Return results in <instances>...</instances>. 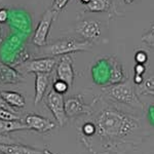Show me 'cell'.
<instances>
[{
	"instance_id": "obj_7",
	"label": "cell",
	"mask_w": 154,
	"mask_h": 154,
	"mask_svg": "<svg viewBox=\"0 0 154 154\" xmlns=\"http://www.w3.org/2000/svg\"><path fill=\"white\" fill-rule=\"evenodd\" d=\"M65 110L68 117H76L79 115H91L94 112L93 104L86 105L81 95L68 98L65 101Z\"/></svg>"
},
{
	"instance_id": "obj_8",
	"label": "cell",
	"mask_w": 154,
	"mask_h": 154,
	"mask_svg": "<svg viewBox=\"0 0 154 154\" xmlns=\"http://www.w3.org/2000/svg\"><path fill=\"white\" fill-rule=\"evenodd\" d=\"M56 73L57 79L65 81L70 88L73 85L75 73H74L73 69V60H72L70 54L62 56L59 59L58 65L56 67Z\"/></svg>"
},
{
	"instance_id": "obj_5",
	"label": "cell",
	"mask_w": 154,
	"mask_h": 154,
	"mask_svg": "<svg viewBox=\"0 0 154 154\" xmlns=\"http://www.w3.org/2000/svg\"><path fill=\"white\" fill-rule=\"evenodd\" d=\"M45 104L48 107V109L51 110V112L53 113L54 117L56 118L57 122L60 126H64L68 121V116L66 114L65 110V100L64 97L61 94L54 91V89H51V91H48V94L46 95L45 98Z\"/></svg>"
},
{
	"instance_id": "obj_24",
	"label": "cell",
	"mask_w": 154,
	"mask_h": 154,
	"mask_svg": "<svg viewBox=\"0 0 154 154\" xmlns=\"http://www.w3.org/2000/svg\"><path fill=\"white\" fill-rule=\"evenodd\" d=\"M0 108L4 109V110H6V111H9V112H11V113L18 114V111H17L14 108H12L9 104H7V102L3 99V97L1 96V94H0Z\"/></svg>"
},
{
	"instance_id": "obj_3",
	"label": "cell",
	"mask_w": 154,
	"mask_h": 154,
	"mask_svg": "<svg viewBox=\"0 0 154 154\" xmlns=\"http://www.w3.org/2000/svg\"><path fill=\"white\" fill-rule=\"evenodd\" d=\"M93 43L88 40H78L73 37H64L43 46V53L48 57H62L77 51H89Z\"/></svg>"
},
{
	"instance_id": "obj_34",
	"label": "cell",
	"mask_w": 154,
	"mask_h": 154,
	"mask_svg": "<svg viewBox=\"0 0 154 154\" xmlns=\"http://www.w3.org/2000/svg\"><path fill=\"white\" fill-rule=\"evenodd\" d=\"M0 154H5V153H3V152H1V151H0Z\"/></svg>"
},
{
	"instance_id": "obj_2",
	"label": "cell",
	"mask_w": 154,
	"mask_h": 154,
	"mask_svg": "<svg viewBox=\"0 0 154 154\" xmlns=\"http://www.w3.org/2000/svg\"><path fill=\"white\" fill-rule=\"evenodd\" d=\"M103 93L109 100L116 104H121L134 109H144L142 102L136 94L134 82L131 80H125L120 83L104 86Z\"/></svg>"
},
{
	"instance_id": "obj_27",
	"label": "cell",
	"mask_w": 154,
	"mask_h": 154,
	"mask_svg": "<svg viewBox=\"0 0 154 154\" xmlns=\"http://www.w3.org/2000/svg\"><path fill=\"white\" fill-rule=\"evenodd\" d=\"M134 70H135V74H137V75H143L146 71V68L143 64H137Z\"/></svg>"
},
{
	"instance_id": "obj_23",
	"label": "cell",
	"mask_w": 154,
	"mask_h": 154,
	"mask_svg": "<svg viewBox=\"0 0 154 154\" xmlns=\"http://www.w3.org/2000/svg\"><path fill=\"white\" fill-rule=\"evenodd\" d=\"M135 60L137 64H145L148 61V54L144 51H138L135 54Z\"/></svg>"
},
{
	"instance_id": "obj_20",
	"label": "cell",
	"mask_w": 154,
	"mask_h": 154,
	"mask_svg": "<svg viewBox=\"0 0 154 154\" xmlns=\"http://www.w3.org/2000/svg\"><path fill=\"white\" fill-rule=\"evenodd\" d=\"M142 41L150 48H154V27H152L147 33H145L142 36Z\"/></svg>"
},
{
	"instance_id": "obj_28",
	"label": "cell",
	"mask_w": 154,
	"mask_h": 154,
	"mask_svg": "<svg viewBox=\"0 0 154 154\" xmlns=\"http://www.w3.org/2000/svg\"><path fill=\"white\" fill-rule=\"evenodd\" d=\"M143 82H144L143 75H137V74H135V76H134V83L135 84H142Z\"/></svg>"
},
{
	"instance_id": "obj_31",
	"label": "cell",
	"mask_w": 154,
	"mask_h": 154,
	"mask_svg": "<svg viewBox=\"0 0 154 154\" xmlns=\"http://www.w3.org/2000/svg\"><path fill=\"white\" fill-rule=\"evenodd\" d=\"M145 94H147V95H151L154 97V91H145Z\"/></svg>"
},
{
	"instance_id": "obj_19",
	"label": "cell",
	"mask_w": 154,
	"mask_h": 154,
	"mask_svg": "<svg viewBox=\"0 0 154 154\" xmlns=\"http://www.w3.org/2000/svg\"><path fill=\"white\" fill-rule=\"evenodd\" d=\"M70 88V86L68 85V83L65 82L63 80H60V79H56L54 81L53 84V89L57 93L61 94V95H64L65 93L68 91V89Z\"/></svg>"
},
{
	"instance_id": "obj_26",
	"label": "cell",
	"mask_w": 154,
	"mask_h": 154,
	"mask_svg": "<svg viewBox=\"0 0 154 154\" xmlns=\"http://www.w3.org/2000/svg\"><path fill=\"white\" fill-rule=\"evenodd\" d=\"M8 20V11L6 8H0V24H4Z\"/></svg>"
},
{
	"instance_id": "obj_11",
	"label": "cell",
	"mask_w": 154,
	"mask_h": 154,
	"mask_svg": "<svg viewBox=\"0 0 154 154\" xmlns=\"http://www.w3.org/2000/svg\"><path fill=\"white\" fill-rule=\"evenodd\" d=\"M93 77L96 83L108 86L111 77V64L109 58L100 60L93 68Z\"/></svg>"
},
{
	"instance_id": "obj_32",
	"label": "cell",
	"mask_w": 154,
	"mask_h": 154,
	"mask_svg": "<svg viewBox=\"0 0 154 154\" xmlns=\"http://www.w3.org/2000/svg\"><path fill=\"white\" fill-rule=\"evenodd\" d=\"M123 1H125V3H126V4H131L134 2V0H123Z\"/></svg>"
},
{
	"instance_id": "obj_30",
	"label": "cell",
	"mask_w": 154,
	"mask_h": 154,
	"mask_svg": "<svg viewBox=\"0 0 154 154\" xmlns=\"http://www.w3.org/2000/svg\"><path fill=\"white\" fill-rule=\"evenodd\" d=\"M80 2L82 4H84V5H86V4H88L89 2H91V0H80Z\"/></svg>"
},
{
	"instance_id": "obj_1",
	"label": "cell",
	"mask_w": 154,
	"mask_h": 154,
	"mask_svg": "<svg viewBox=\"0 0 154 154\" xmlns=\"http://www.w3.org/2000/svg\"><path fill=\"white\" fill-rule=\"evenodd\" d=\"M91 115H94L91 120L95 125V134L81 141L94 154H126L143 142L142 118L114 102H105Z\"/></svg>"
},
{
	"instance_id": "obj_21",
	"label": "cell",
	"mask_w": 154,
	"mask_h": 154,
	"mask_svg": "<svg viewBox=\"0 0 154 154\" xmlns=\"http://www.w3.org/2000/svg\"><path fill=\"white\" fill-rule=\"evenodd\" d=\"M0 119H5V120H21L19 114L11 113L4 109L0 108Z\"/></svg>"
},
{
	"instance_id": "obj_15",
	"label": "cell",
	"mask_w": 154,
	"mask_h": 154,
	"mask_svg": "<svg viewBox=\"0 0 154 154\" xmlns=\"http://www.w3.org/2000/svg\"><path fill=\"white\" fill-rule=\"evenodd\" d=\"M28 130V126L21 120H5L0 119V135H5L7 133H12L17 131Z\"/></svg>"
},
{
	"instance_id": "obj_33",
	"label": "cell",
	"mask_w": 154,
	"mask_h": 154,
	"mask_svg": "<svg viewBox=\"0 0 154 154\" xmlns=\"http://www.w3.org/2000/svg\"><path fill=\"white\" fill-rule=\"evenodd\" d=\"M44 153H45V154H53V153L51 152V151L48 150V149H45V150H44Z\"/></svg>"
},
{
	"instance_id": "obj_13",
	"label": "cell",
	"mask_w": 154,
	"mask_h": 154,
	"mask_svg": "<svg viewBox=\"0 0 154 154\" xmlns=\"http://www.w3.org/2000/svg\"><path fill=\"white\" fill-rule=\"evenodd\" d=\"M49 75L51 73H36L35 74V97L34 104L37 105L44 98L49 85Z\"/></svg>"
},
{
	"instance_id": "obj_10",
	"label": "cell",
	"mask_w": 154,
	"mask_h": 154,
	"mask_svg": "<svg viewBox=\"0 0 154 154\" xmlns=\"http://www.w3.org/2000/svg\"><path fill=\"white\" fill-rule=\"evenodd\" d=\"M75 31L82 38H84V40L91 42L97 40L102 33L100 23L98 21H94V20H86V21L78 23L75 28Z\"/></svg>"
},
{
	"instance_id": "obj_9",
	"label": "cell",
	"mask_w": 154,
	"mask_h": 154,
	"mask_svg": "<svg viewBox=\"0 0 154 154\" xmlns=\"http://www.w3.org/2000/svg\"><path fill=\"white\" fill-rule=\"evenodd\" d=\"M24 122L28 126L29 131H34L40 134L48 133V131H51L56 126V123L54 121L34 113L27 114Z\"/></svg>"
},
{
	"instance_id": "obj_18",
	"label": "cell",
	"mask_w": 154,
	"mask_h": 154,
	"mask_svg": "<svg viewBox=\"0 0 154 154\" xmlns=\"http://www.w3.org/2000/svg\"><path fill=\"white\" fill-rule=\"evenodd\" d=\"M110 6V0H91L85 5V9L91 12H103L106 11Z\"/></svg>"
},
{
	"instance_id": "obj_4",
	"label": "cell",
	"mask_w": 154,
	"mask_h": 154,
	"mask_svg": "<svg viewBox=\"0 0 154 154\" xmlns=\"http://www.w3.org/2000/svg\"><path fill=\"white\" fill-rule=\"evenodd\" d=\"M58 12L54 11L53 8L48 9L43 14H42L40 21L37 25L34 34L32 36V42L38 48H43L48 43V36L49 33L51 25L56 20Z\"/></svg>"
},
{
	"instance_id": "obj_12",
	"label": "cell",
	"mask_w": 154,
	"mask_h": 154,
	"mask_svg": "<svg viewBox=\"0 0 154 154\" xmlns=\"http://www.w3.org/2000/svg\"><path fill=\"white\" fill-rule=\"evenodd\" d=\"M24 81L25 78L21 72L0 63V84H14Z\"/></svg>"
},
{
	"instance_id": "obj_29",
	"label": "cell",
	"mask_w": 154,
	"mask_h": 154,
	"mask_svg": "<svg viewBox=\"0 0 154 154\" xmlns=\"http://www.w3.org/2000/svg\"><path fill=\"white\" fill-rule=\"evenodd\" d=\"M0 143H3V144H9L11 143V139H8L5 135H0Z\"/></svg>"
},
{
	"instance_id": "obj_16",
	"label": "cell",
	"mask_w": 154,
	"mask_h": 154,
	"mask_svg": "<svg viewBox=\"0 0 154 154\" xmlns=\"http://www.w3.org/2000/svg\"><path fill=\"white\" fill-rule=\"evenodd\" d=\"M1 96L3 99L9 104L12 108H24L26 105V100H25L24 96L21 95L20 93L17 91H0Z\"/></svg>"
},
{
	"instance_id": "obj_6",
	"label": "cell",
	"mask_w": 154,
	"mask_h": 154,
	"mask_svg": "<svg viewBox=\"0 0 154 154\" xmlns=\"http://www.w3.org/2000/svg\"><path fill=\"white\" fill-rule=\"evenodd\" d=\"M59 59L57 57H45V58L34 59L24 63L19 67L23 73H51L58 65Z\"/></svg>"
},
{
	"instance_id": "obj_22",
	"label": "cell",
	"mask_w": 154,
	"mask_h": 154,
	"mask_svg": "<svg viewBox=\"0 0 154 154\" xmlns=\"http://www.w3.org/2000/svg\"><path fill=\"white\" fill-rule=\"evenodd\" d=\"M69 1H70V0H54L51 8H53L54 11H57L59 14V12L61 11L62 9H63L64 7L67 5V4H68Z\"/></svg>"
},
{
	"instance_id": "obj_25",
	"label": "cell",
	"mask_w": 154,
	"mask_h": 154,
	"mask_svg": "<svg viewBox=\"0 0 154 154\" xmlns=\"http://www.w3.org/2000/svg\"><path fill=\"white\" fill-rule=\"evenodd\" d=\"M144 86H145L146 91H154V74L149 76L144 82Z\"/></svg>"
},
{
	"instance_id": "obj_14",
	"label": "cell",
	"mask_w": 154,
	"mask_h": 154,
	"mask_svg": "<svg viewBox=\"0 0 154 154\" xmlns=\"http://www.w3.org/2000/svg\"><path fill=\"white\" fill-rule=\"evenodd\" d=\"M0 151L5 154H45L44 151L14 143H0Z\"/></svg>"
},
{
	"instance_id": "obj_17",
	"label": "cell",
	"mask_w": 154,
	"mask_h": 154,
	"mask_svg": "<svg viewBox=\"0 0 154 154\" xmlns=\"http://www.w3.org/2000/svg\"><path fill=\"white\" fill-rule=\"evenodd\" d=\"M109 60H110V64H111V77H110V83H109V85L120 83L122 81H125V73H123L122 67H121L120 63L114 57L109 58Z\"/></svg>"
}]
</instances>
